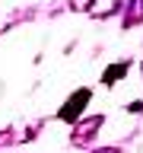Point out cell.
I'll return each mask as SVG.
<instances>
[{"label": "cell", "mask_w": 143, "mask_h": 153, "mask_svg": "<svg viewBox=\"0 0 143 153\" xmlns=\"http://www.w3.org/2000/svg\"><path fill=\"white\" fill-rule=\"evenodd\" d=\"M86 99H89V89H80V93H73L70 105H67V108H60V118H64V121H73V118H76V108H80V105H86Z\"/></svg>", "instance_id": "cell-1"}, {"label": "cell", "mask_w": 143, "mask_h": 153, "mask_svg": "<svg viewBox=\"0 0 143 153\" xmlns=\"http://www.w3.org/2000/svg\"><path fill=\"white\" fill-rule=\"evenodd\" d=\"M99 153H118V150H99Z\"/></svg>", "instance_id": "cell-2"}]
</instances>
